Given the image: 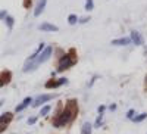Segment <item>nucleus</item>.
<instances>
[{
    "label": "nucleus",
    "mask_w": 147,
    "mask_h": 134,
    "mask_svg": "<svg viewBox=\"0 0 147 134\" xmlns=\"http://www.w3.org/2000/svg\"><path fill=\"white\" fill-rule=\"evenodd\" d=\"M77 112H78L77 102H75V100H69L68 105H66V108H65L63 111L57 115V118L53 121V127H56V128H62V127H65L66 124H69L71 121L75 118Z\"/></svg>",
    "instance_id": "f257e3e1"
},
{
    "label": "nucleus",
    "mask_w": 147,
    "mask_h": 134,
    "mask_svg": "<svg viewBox=\"0 0 147 134\" xmlns=\"http://www.w3.org/2000/svg\"><path fill=\"white\" fill-rule=\"evenodd\" d=\"M52 52H53V49H52L50 46H49V47H46V49H44L43 53H41L38 58H35V59H32V60H30V59H28V62L25 64V66H24V72L34 71L38 65H41V64L47 62V60L50 59V56H52Z\"/></svg>",
    "instance_id": "f03ea898"
},
{
    "label": "nucleus",
    "mask_w": 147,
    "mask_h": 134,
    "mask_svg": "<svg viewBox=\"0 0 147 134\" xmlns=\"http://www.w3.org/2000/svg\"><path fill=\"white\" fill-rule=\"evenodd\" d=\"M74 64H75V59H72V56H71V55H65V56H62V58H60V60H59L57 72H62V71H65V69L71 68Z\"/></svg>",
    "instance_id": "7ed1b4c3"
},
{
    "label": "nucleus",
    "mask_w": 147,
    "mask_h": 134,
    "mask_svg": "<svg viewBox=\"0 0 147 134\" xmlns=\"http://www.w3.org/2000/svg\"><path fill=\"white\" fill-rule=\"evenodd\" d=\"M68 80L66 78H59V80H49L46 83V89H56V87H60L63 86V84H66Z\"/></svg>",
    "instance_id": "20e7f679"
},
{
    "label": "nucleus",
    "mask_w": 147,
    "mask_h": 134,
    "mask_svg": "<svg viewBox=\"0 0 147 134\" xmlns=\"http://www.w3.org/2000/svg\"><path fill=\"white\" fill-rule=\"evenodd\" d=\"M12 118H13V115H12L10 112H6V114H2V115H0V130L5 131L6 125L12 121Z\"/></svg>",
    "instance_id": "39448f33"
},
{
    "label": "nucleus",
    "mask_w": 147,
    "mask_h": 134,
    "mask_svg": "<svg viewBox=\"0 0 147 134\" xmlns=\"http://www.w3.org/2000/svg\"><path fill=\"white\" fill-rule=\"evenodd\" d=\"M53 99V94H41V96H38L37 99L34 100V103H32V106L34 108H38V106H41L43 103H46V102H49V100H52Z\"/></svg>",
    "instance_id": "423d86ee"
},
{
    "label": "nucleus",
    "mask_w": 147,
    "mask_h": 134,
    "mask_svg": "<svg viewBox=\"0 0 147 134\" xmlns=\"http://www.w3.org/2000/svg\"><path fill=\"white\" fill-rule=\"evenodd\" d=\"M131 40H132V43L136 44V46H141L143 43H144V40H143V37H141V34L138 32V31H131Z\"/></svg>",
    "instance_id": "0eeeda50"
},
{
    "label": "nucleus",
    "mask_w": 147,
    "mask_h": 134,
    "mask_svg": "<svg viewBox=\"0 0 147 134\" xmlns=\"http://www.w3.org/2000/svg\"><path fill=\"white\" fill-rule=\"evenodd\" d=\"M46 3L47 0H38V3L35 6V10H34V16H40L43 12H44V7H46Z\"/></svg>",
    "instance_id": "6e6552de"
},
{
    "label": "nucleus",
    "mask_w": 147,
    "mask_h": 134,
    "mask_svg": "<svg viewBox=\"0 0 147 134\" xmlns=\"http://www.w3.org/2000/svg\"><path fill=\"white\" fill-rule=\"evenodd\" d=\"M40 30H41V31H50V32H56V31H59V28H57L56 25H53V24H49V22L41 24V25H40Z\"/></svg>",
    "instance_id": "1a4fd4ad"
},
{
    "label": "nucleus",
    "mask_w": 147,
    "mask_h": 134,
    "mask_svg": "<svg viewBox=\"0 0 147 134\" xmlns=\"http://www.w3.org/2000/svg\"><path fill=\"white\" fill-rule=\"evenodd\" d=\"M129 43H132L131 37H124V39L112 40V44H113V46H127V44H129Z\"/></svg>",
    "instance_id": "9d476101"
},
{
    "label": "nucleus",
    "mask_w": 147,
    "mask_h": 134,
    "mask_svg": "<svg viewBox=\"0 0 147 134\" xmlns=\"http://www.w3.org/2000/svg\"><path fill=\"white\" fill-rule=\"evenodd\" d=\"M30 103H34V100L31 99V97H25V99H24V102H22L21 105H18V106H16V112L24 111V109H25L27 106H30Z\"/></svg>",
    "instance_id": "9b49d317"
},
{
    "label": "nucleus",
    "mask_w": 147,
    "mask_h": 134,
    "mask_svg": "<svg viewBox=\"0 0 147 134\" xmlns=\"http://www.w3.org/2000/svg\"><path fill=\"white\" fill-rule=\"evenodd\" d=\"M44 49H46V44H44V43H40V44H38V47L35 49V52H34V53L30 56V60H32V59H35V58H38V56L43 53Z\"/></svg>",
    "instance_id": "f8f14e48"
},
{
    "label": "nucleus",
    "mask_w": 147,
    "mask_h": 134,
    "mask_svg": "<svg viewBox=\"0 0 147 134\" xmlns=\"http://www.w3.org/2000/svg\"><path fill=\"white\" fill-rule=\"evenodd\" d=\"M91 130H93V125L90 122H84L81 128V134H91Z\"/></svg>",
    "instance_id": "ddd939ff"
},
{
    "label": "nucleus",
    "mask_w": 147,
    "mask_h": 134,
    "mask_svg": "<svg viewBox=\"0 0 147 134\" xmlns=\"http://www.w3.org/2000/svg\"><path fill=\"white\" fill-rule=\"evenodd\" d=\"M10 77H12V74L7 71V72H2V86H5V84H7L9 81H10Z\"/></svg>",
    "instance_id": "4468645a"
},
{
    "label": "nucleus",
    "mask_w": 147,
    "mask_h": 134,
    "mask_svg": "<svg viewBox=\"0 0 147 134\" xmlns=\"http://www.w3.org/2000/svg\"><path fill=\"white\" fill-rule=\"evenodd\" d=\"M68 22L71 24V25H75V24L78 22V16L74 15V14H71V15L68 16Z\"/></svg>",
    "instance_id": "2eb2a0df"
},
{
    "label": "nucleus",
    "mask_w": 147,
    "mask_h": 134,
    "mask_svg": "<svg viewBox=\"0 0 147 134\" xmlns=\"http://www.w3.org/2000/svg\"><path fill=\"white\" fill-rule=\"evenodd\" d=\"M146 118H147V114H140L137 116H134L132 121H134V122H141V121H144Z\"/></svg>",
    "instance_id": "dca6fc26"
},
{
    "label": "nucleus",
    "mask_w": 147,
    "mask_h": 134,
    "mask_svg": "<svg viewBox=\"0 0 147 134\" xmlns=\"http://www.w3.org/2000/svg\"><path fill=\"white\" fill-rule=\"evenodd\" d=\"M50 109H52V106H50V105H46V106H43V108H41V112H40V115H41V116H46L49 112H50Z\"/></svg>",
    "instance_id": "f3484780"
},
{
    "label": "nucleus",
    "mask_w": 147,
    "mask_h": 134,
    "mask_svg": "<svg viewBox=\"0 0 147 134\" xmlns=\"http://www.w3.org/2000/svg\"><path fill=\"white\" fill-rule=\"evenodd\" d=\"M94 9V2L93 0H85V10H93Z\"/></svg>",
    "instance_id": "a211bd4d"
},
{
    "label": "nucleus",
    "mask_w": 147,
    "mask_h": 134,
    "mask_svg": "<svg viewBox=\"0 0 147 134\" xmlns=\"http://www.w3.org/2000/svg\"><path fill=\"white\" fill-rule=\"evenodd\" d=\"M102 122H103V114H100L99 116H97V119H96V122H94V127H96V128H100Z\"/></svg>",
    "instance_id": "6ab92c4d"
},
{
    "label": "nucleus",
    "mask_w": 147,
    "mask_h": 134,
    "mask_svg": "<svg viewBox=\"0 0 147 134\" xmlns=\"http://www.w3.org/2000/svg\"><path fill=\"white\" fill-rule=\"evenodd\" d=\"M5 22H6L7 28H9V30H12V27H13V18L7 15V18H6V21H5Z\"/></svg>",
    "instance_id": "aec40b11"
},
{
    "label": "nucleus",
    "mask_w": 147,
    "mask_h": 134,
    "mask_svg": "<svg viewBox=\"0 0 147 134\" xmlns=\"http://www.w3.org/2000/svg\"><path fill=\"white\" fill-rule=\"evenodd\" d=\"M127 118H129V119H132V118H134V111H132V109H129V111H128Z\"/></svg>",
    "instance_id": "412c9836"
},
{
    "label": "nucleus",
    "mask_w": 147,
    "mask_h": 134,
    "mask_svg": "<svg viewBox=\"0 0 147 134\" xmlns=\"http://www.w3.org/2000/svg\"><path fill=\"white\" fill-rule=\"evenodd\" d=\"M0 16H2V21L5 22V21H6V18H7V14H6L5 10H2V14H0Z\"/></svg>",
    "instance_id": "4be33fe9"
},
{
    "label": "nucleus",
    "mask_w": 147,
    "mask_h": 134,
    "mask_svg": "<svg viewBox=\"0 0 147 134\" xmlns=\"http://www.w3.org/2000/svg\"><path fill=\"white\" fill-rule=\"evenodd\" d=\"M35 121H37V118H35V116H32V118H30V119H28V124H30V125H32V124H35Z\"/></svg>",
    "instance_id": "5701e85b"
},
{
    "label": "nucleus",
    "mask_w": 147,
    "mask_h": 134,
    "mask_svg": "<svg viewBox=\"0 0 147 134\" xmlns=\"http://www.w3.org/2000/svg\"><path fill=\"white\" fill-rule=\"evenodd\" d=\"M88 21H90V18H82L80 22H81V24H85V22H88Z\"/></svg>",
    "instance_id": "b1692460"
},
{
    "label": "nucleus",
    "mask_w": 147,
    "mask_h": 134,
    "mask_svg": "<svg viewBox=\"0 0 147 134\" xmlns=\"http://www.w3.org/2000/svg\"><path fill=\"white\" fill-rule=\"evenodd\" d=\"M105 109H106L105 106H99V114H103V111H105Z\"/></svg>",
    "instance_id": "393cba45"
},
{
    "label": "nucleus",
    "mask_w": 147,
    "mask_h": 134,
    "mask_svg": "<svg viewBox=\"0 0 147 134\" xmlns=\"http://www.w3.org/2000/svg\"><path fill=\"white\" fill-rule=\"evenodd\" d=\"M109 109H110V111H115V109H116V105H112V106H110Z\"/></svg>",
    "instance_id": "a878e982"
},
{
    "label": "nucleus",
    "mask_w": 147,
    "mask_h": 134,
    "mask_svg": "<svg viewBox=\"0 0 147 134\" xmlns=\"http://www.w3.org/2000/svg\"><path fill=\"white\" fill-rule=\"evenodd\" d=\"M146 84H147V77H146Z\"/></svg>",
    "instance_id": "bb28decb"
}]
</instances>
